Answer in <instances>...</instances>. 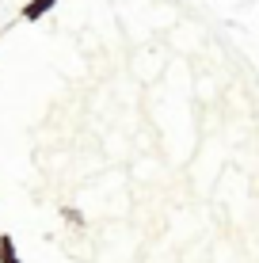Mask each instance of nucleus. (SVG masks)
I'll list each match as a JSON object with an SVG mask.
<instances>
[{"instance_id":"obj_1","label":"nucleus","mask_w":259,"mask_h":263,"mask_svg":"<svg viewBox=\"0 0 259 263\" xmlns=\"http://www.w3.org/2000/svg\"><path fill=\"white\" fill-rule=\"evenodd\" d=\"M53 4H57V0H27V4H23V20H27V23L42 20V15H46Z\"/></svg>"},{"instance_id":"obj_2","label":"nucleus","mask_w":259,"mask_h":263,"mask_svg":"<svg viewBox=\"0 0 259 263\" xmlns=\"http://www.w3.org/2000/svg\"><path fill=\"white\" fill-rule=\"evenodd\" d=\"M0 263H23V259H19V252H15V240L8 237V233L0 237Z\"/></svg>"}]
</instances>
